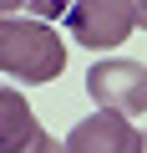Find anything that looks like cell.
Segmentation results:
<instances>
[{"mask_svg":"<svg viewBox=\"0 0 147 153\" xmlns=\"http://www.w3.org/2000/svg\"><path fill=\"white\" fill-rule=\"evenodd\" d=\"M137 10H142V31H147V0H137Z\"/></svg>","mask_w":147,"mask_h":153,"instance_id":"cell-7","label":"cell"},{"mask_svg":"<svg viewBox=\"0 0 147 153\" xmlns=\"http://www.w3.org/2000/svg\"><path fill=\"white\" fill-rule=\"evenodd\" d=\"M66 153H142V133L122 112H97L66 133Z\"/></svg>","mask_w":147,"mask_h":153,"instance_id":"cell-5","label":"cell"},{"mask_svg":"<svg viewBox=\"0 0 147 153\" xmlns=\"http://www.w3.org/2000/svg\"><path fill=\"white\" fill-rule=\"evenodd\" d=\"M56 148H66V143H56L36 123L31 102L15 87H5L0 92V153H56Z\"/></svg>","mask_w":147,"mask_h":153,"instance_id":"cell-4","label":"cell"},{"mask_svg":"<svg viewBox=\"0 0 147 153\" xmlns=\"http://www.w3.org/2000/svg\"><path fill=\"white\" fill-rule=\"evenodd\" d=\"M86 97H91L102 112L142 117V112H147V66H142V61H127V56L97 61V66L86 71Z\"/></svg>","mask_w":147,"mask_h":153,"instance_id":"cell-3","label":"cell"},{"mask_svg":"<svg viewBox=\"0 0 147 153\" xmlns=\"http://www.w3.org/2000/svg\"><path fill=\"white\" fill-rule=\"evenodd\" d=\"M142 153H147V133H142Z\"/></svg>","mask_w":147,"mask_h":153,"instance_id":"cell-8","label":"cell"},{"mask_svg":"<svg viewBox=\"0 0 147 153\" xmlns=\"http://www.w3.org/2000/svg\"><path fill=\"white\" fill-rule=\"evenodd\" d=\"M137 26H142L137 0H76L71 16H66V31L86 51H112V46L132 41Z\"/></svg>","mask_w":147,"mask_h":153,"instance_id":"cell-2","label":"cell"},{"mask_svg":"<svg viewBox=\"0 0 147 153\" xmlns=\"http://www.w3.org/2000/svg\"><path fill=\"white\" fill-rule=\"evenodd\" d=\"M0 71L15 76V82H26V87L56 82V76L66 71V41L46 21L5 16L0 21Z\"/></svg>","mask_w":147,"mask_h":153,"instance_id":"cell-1","label":"cell"},{"mask_svg":"<svg viewBox=\"0 0 147 153\" xmlns=\"http://www.w3.org/2000/svg\"><path fill=\"white\" fill-rule=\"evenodd\" d=\"M71 5H76V0H26V10H31V16H41V21L71 16Z\"/></svg>","mask_w":147,"mask_h":153,"instance_id":"cell-6","label":"cell"},{"mask_svg":"<svg viewBox=\"0 0 147 153\" xmlns=\"http://www.w3.org/2000/svg\"><path fill=\"white\" fill-rule=\"evenodd\" d=\"M56 153H66V148H56Z\"/></svg>","mask_w":147,"mask_h":153,"instance_id":"cell-9","label":"cell"}]
</instances>
